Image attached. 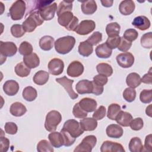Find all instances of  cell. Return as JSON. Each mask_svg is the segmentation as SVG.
Instances as JSON below:
<instances>
[{"label": "cell", "mask_w": 152, "mask_h": 152, "mask_svg": "<svg viewBox=\"0 0 152 152\" xmlns=\"http://www.w3.org/2000/svg\"><path fill=\"white\" fill-rule=\"evenodd\" d=\"M75 39L71 36H66L58 39L54 43L55 50L59 54L69 53L74 48Z\"/></svg>", "instance_id": "1"}, {"label": "cell", "mask_w": 152, "mask_h": 152, "mask_svg": "<svg viewBox=\"0 0 152 152\" xmlns=\"http://www.w3.org/2000/svg\"><path fill=\"white\" fill-rule=\"evenodd\" d=\"M58 23L69 31L75 30L78 25V18L73 15L71 11H66L58 17Z\"/></svg>", "instance_id": "2"}, {"label": "cell", "mask_w": 152, "mask_h": 152, "mask_svg": "<svg viewBox=\"0 0 152 152\" xmlns=\"http://www.w3.org/2000/svg\"><path fill=\"white\" fill-rule=\"evenodd\" d=\"M44 20L41 17L38 11H34L30 12L28 16L23 23V27L26 32H32L35 28L43 23Z\"/></svg>", "instance_id": "3"}, {"label": "cell", "mask_w": 152, "mask_h": 152, "mask_svg": "<svg viewBox=\"0 0 152 152\" xmlns=\"http://www.w3.org/2000/svg\"><path fill=\"white\" fill-rule=\"evenodd\" d=\"M62 120L61 114L57 110H51L46 116L45 128L49 132L55 131Z\"/></svg>", "instance_id": "4"}, {"label": "cell", "mask_w": 152, "mask_h": 152, "mask_svg": "<svg viewBox=\"0 0 152 152\" xmlns=\"http://www.w3.org/2000/svg\"><path fill=\"white\" fill-rule=\"evenodd\" d=\"M26 9V2L23 0L14 2L9 10L10 15L12 20H20L24 17Z\"/></svg>", "instance_id": "5"}, {"label": "cell", "mask_w": 152, "mask_h": 152, "mask_svg": "<svg viewBox=\"0 0 152 152\" xmlns=\"http://www.w3.org/2000/svg\"><path fill=\"white\" fill-rule=\"evenodd\" d=\"M62 129L75 138L82 135L84 131L81 127L80 124L75 119H69L65 121Z\"/></svg>", "instance_id": "6"}, {"label": "cell", "mask_w": 152, "mask_h": 152, "mask_svg": "<svg viewBox=\"0 0 152 152\" xmlns=\"http://www.w3.org/2000/svg\"><path fill=\"white\" fill-rule=\"evenodd\" d=\"M97 142V138L94 135H90L83 138L81 142L74 149V152L87 151L91 152Z\"/></svg>", "instance_id": "7"}, {"label": "cell", "mask_w": 152, "mask_h": 152, "mask_svg": "<svg viewBox=\"0 0 152 152\" xmlns=\"http://www.w3.org/2000/svg\"><path fill=\"white\" fill-rule=\"evenodd\" d=\"M56 10L57 4L56 2H53L42 7L37 11L43 20L49 21L54 17Z\"/></svg>", "instance_id": "8"}, {"label": "cell", "mask_w": 152, "mask_h": 152, "mask_svg": "<svg viewBox=\"0 0 152 152\" xmlns=\"http://www.w3.org/2000/svg\"><path fill=\"white\" fill-rule=\"evenodd\" d=\"M55 80L57 83L64 87L71 99L74 100L78 97V95L74 91L72 88V84L74 83V80L68 78L66 76L56 78Z\"/></svg>", "instance_id": "9"}, {"label": "cell", "mask_w": 152, "mask_h": 152, "mask_svg": "<svg viewBox=\"0 0 152 152\" xmlns=\"http://www.w3.org/2000/svg\"><path fill=\"white\" fill-rule=\"evenodd\" d=\"M95 27L96 24L94 21L86 20L78 24L75 31L79 35H87L92 32Z\"/></svg>", "instance_id": "10"}, {"label": "cell", "mask_w": 152, "mask_h": 152, "mask_svg": "<svg viewBox=\"0 0 152 152\" xmlns=\"http://www.w3.org/2000/svg\"><path fill=\"white\" fill-rule=\"evenodd\" d=\"M118 64L122 68H128L131 67L134 62V56L130 52H124L116 56Z\"/></svg>", "instance_id": "11"}, {"label": "cell", "mask_w": 152, "mask_h": 152, "mask_svg": "<svg viewBox=\"0 0 152 152\" xmlns=\"http://www.w3.org/2000/svg\"><path fill=\"white\" fill-rule=\"evenodd\" d=\"M17 47L16 45L12 42H0V52L1 55L4 56H12L17 53Z\"/></svg>", "instance_id": "12"}, {"label": "cell", "mask_w": 152, "mask_h": 152, "mask_svg": "<svg viewBox=\"0 0 152 152\" xmlns=\"http://www.w3.org/2000/svg\"><path fill=\"white\" fill-rule=\"evenodd\" d=\"M49 72L53 75H59L63 72L64 68V62L59 58L51 59L48 64Z\"/></svg>", "instance_id": "13"}, {"label": "cell", "mask_w": 152, "mask_h": 152, "mask_svg": "<svg viewBox=\"0 0 152 152\" xmlns=\"http://www.w3.org/2000/svg\"><path fill=\"white\" fill-rule=\"evenodd\" d=\"M84 72V66L83 64L78 61H74L68 65L67 68V74L71 77H78Z\"/></svg>", "instance_id": "14"}, {"label": "cell", "mask_w": 152, "mask_h": 152, "mask_svg": "<svg viewBox=\"0 0 152 152\" xmlns=\"http://www.w3.org/2000/svg\"><path fill=\"white\" fill-rule=\"evenodd\" d=\"M102 152H124L125 150L122 144L111 141H105L100 147Z\"/></svg>", "instance_id": "15"}, {"label": "cell", "mask_w": 152, "mask_h": 152, "mask_svg": "<svg viewBox=\"0 0 152 152\" xmlns=\"http://www.w3.org/2000/svg\"><path fill=\"white\" fill-rule=\"evenodd\" d=\"M77 92L80 94L92 93L93 90V81L88 80H82L79 81L75 85Z\"/></svg>", "instance_id": "16"}, {"label": "cell", "mask_w": 152, "mask_h": 152, "mask_svg": "<svg viewBox=\"0 0 152 152\" xmlns=\"http://www.w3.org/2000/svg\"><path fill=\"white\" fill-rule=\"evenodd\" d=\"M81 108L86 112H92L96 110L97 107L96 101L91 98L85 97L79 102Z\"/></svg>", "instance_id": "17"}, {"label": "cell", "mask_w": 152, "mask_h": 152, "mask_svg": "<svg viewBox=\"0 0 152 152\" xmlns=\"http://www.w3.org/2000/svg\"><path fill=\"white\" fill-rule=\"evenodd\" d=\"M3 90L6 94L10 96H14L19 90L18 83L13 80H7L4 84Z\"/></svg>", "instance_id": "18"}, {"label": "cell", "mask_w": 152, "mask_h": 152, "mask_svg": "<svg viewBox=\"0 0 152 152\" xmlns=\"http://www.w3.org/2000/svg\"><path fill=\"white\" fill-rule=\"evenodd\" d=\"M132 24L137 28L140 30H145L150 27V21L144 15H140L135 17L132 22Z\"/></svg>", "instance_id": "19"}, {"label": "cell", "mask_w": 152, "mask_h": 152, "mask_svg": "<svg viewBox=\"0 0 152 152\" xmlns=\"http://www.w3.org/2000/svg\"><path fill=\"white\" fill-rule=\"evenodd\" d=\"M135 8V3L131 0L122 1L119 6L120 12L124 15H128L131 14Z\"/></svg>", "instance_id": "20"}, {"label": "cell", "mask_w": 152, "mask_h": 152, "mask_svg": "<svg viewBox=\"0 0 152 152\" xmlns=\"http://www.w3.org/2000/svg\"><path fill=\"white\" fill-rule=\"evenodd\" d=\"M106 132L107 135L110 138H119L122 136L124 131L119 125L110 124L107 126Z\"/></svg>", "instance_id": "21"}, {"label": "cell", "mask_w": 152, "mask_h": 152, "mask_svg": "<svg viewBox=\"0 0 152 152\" xmlns=\"http://www.w3.org/2000/svg\"><path fill=\"white\" fill-rule=\"evenodd\" d=\"M132 119V116L129 112L121 110L115 118L116 122L122 126H128L131 121Z\"/></svg>", "instance_id": "22"}, {"label": "cell", "mask_w": 152, "mask_h": 152, "mask_svg": "<svg viewBox=\"0 0 152 152\" xmlns=\"http://www.w3.org/2000/svg\"><path fill=\"white\" fill-rule=\"evenodd\" d=\"M81 127L84 131H92L97 126V120L93 118H84L80 122Z\"/></svg>", "instance_id": "23"}, {"label": "cell", "mask_w": 152, "mask_h": 152, "mask_svg": "<svg viewBox=\"0 0 152 152\" xmlns=\"http://www.w3.org/2000/svg\"><path fill=\"white\" fill-rule=\"evenodd\" d=\"M23 62L29 68H35L40 64V59L37 55L35 53L24 56L23 57Z\"/></svg>", "instance_id": "24"}, {"label": "cell", "mask_w": 152, "mask_h": 152, "mask_svg": "<svg viewBox=\"0 0 152 152\" xmlns=\"http://www.w3.org/2000/svg\"><path fill=\"white\" fill-rule=\"evenodd\" d=\"M48 138L53 147L59 148L64 145V139L61 132H52L49 134Z\"/></svg>", "instance_id": "25"}, {"label": "cell", "mask_w": 152, "mask_h": 152, "mask_svg": "<svg viewBox=\"0 0 152 152\" xmlns=\"http://www.w3.org/2000/svg\"><path fill=\"white\" fill-rule=\"evenodd\" d=\"M97 8V7L96 3L93 0H89L81 2V10L84 14H93L96 11Z\"/></svg>", "instance_id": "26"}, {"label": "cell", "mask_w": 152, "mask_h": 152, "mask_svg": "<svg viewBox=\"0 0 152 152\" xmlns=\"http://www.w3.org/2000/svg\"><path fill=\"white\" fill-rule=\"evenodd\" d=\"M10 113L12 115L17 117L21 116L26 113L27 112V109L26 106L20 102H14L13 103L10 109Z\"/></svg>", "instance_id": "27"}, {"label": "cell", "mask_w": 152, "mask_h": 152, "mask_svg": "<svg viewBox=\"0 0 152 152\" xmlns=\"http://www.w3.org/2000/svg\"><path fill=\"white\" fill-rule=\"evenodd\" d=\"M96 55L100 58H108L112 53V50L109 48L104 43L100 44L97 46L95 50Z\"/></svg>", "instance_id": "28"}, {"label": "cell", "mask_w": 152, "mask_h": 152, "mask_svg": "<svg viewBox=\"0 0 152 152\" xmlns=\"http://www.w3.org/2000/svg\"><path fill=\"white\" fill-rule=\"evenodd\" d=\"M126 83L129 87L132 88H135L141 84V77L137 73L131 72L127 75L126 78Z\"/></svg>", "instance_id": "29"}, {"label": "cell", "mask_w": 152, "mask_h": 152, "mask_svg": "<svg viewBox=\"0 0 152 152\" xmlns=\"http://www.w3.org/2000/svg\"><path fill=\"white\" fill-rule=\"evenodd\" d=\"M49 78V75L48 72L40 70L34 74L33 80L35 84L39 86H42L48 82Z\"/></svg>", "instance_id": "30"}, {"label": "cell", "mask_w": 152, "mask_h": 152, "mask_svg": "<svg viewBox=\"0 0 152 152\" xmlns=\"http://www.w3.org/2000/svg\"><path fill=\"white\" fill-rule=\"evenodd\" d=\"M54 43V38L53 37L44 36L39 40V46L41 49L48 51L52 49Z\"/></svg>", "instance_id": "31"}, {"label": "cell", "mask_w": 152, "mask_h": 152, "mask_svg": "<svg viewBox=\"0 0 152 152\" xmlns=\"http://www.w3.org/2000/svg\"><path fill=\"white\" fill-rule=\"evenodd\" d=\"M93 51V46L87 40L81 42L78 46V52L83 56L87 57L90 56Z\"/></svg>", "instance_id": "32"}, {"label": "cell", "mask_w": 152, "mask_h": 152, "mask_svg": "<svg viewBox=\"0 0 152 152\" xmlns=\"http://www.w3.org/2000/svg\"><path fill=\"white\" fill-rule=\"evenodd\" d=\"M129 149L131 152H141L144 151V147L141 139L138 137H133L129 143Z\"/></svg>", "instance_id": "33"}, {"label": "cell", "mask_w": 152, "mask_h": 152, "mask_svg": "<svg viewBox=\"0 0 152 152\" xmlns=\"http://www.w3.org/2000/svg\"><path fill=\"white\" fill-rule=\"evenodd\" d=\"M22 95L24 99L26 101L32 102L36 99L37 93L34 87L31 86H28L24 88Z\"/></svg>", "instance_id": "34"}, {"label": "cell", "mask_w": 152, "mask_h": 152, "mask_svg": "<svg viewBox=\"0 0 152 152\" xmlns=\"http://www.w3.org/2000/svg\"><path fill=\"white\" fill-rule=\"evenodd\" d=\"M120 29V25L116 22H113L109 23L106 26V31L109 37H112L119 36Z\"/></svg>", "instance_id": "35"}, {"label": "cell", "mask_w": 152, "mask_h": 152, "mask_svg": "<svg viewBox=\"0 0 152 152\" xmlns=\"http://www.w3.org/2000/svg\"><path fill=\"white\" fill-rule=\"evenodd\" d=\"M96 69L99 74L110 77L113 74V69L110 65L106 63H100L96 66Z\"/></svg>", "instance_id": "36"}, {"label": "cell", "mask_w": 152, "mask_h": 152, "mask_svg": "<svg viewBox=\"0 0 152 152\" xmlns=\"http://www.w3.org/2000/svg\"><path fill=\"white\" fill-rule=\"evenodd\" d=\"M15 74L20 77H26L30 73V68L27 67L24 62H20L15 66Z\"/></svg>", "instance_id": "37"}, {"label": "cell", "mask_w": 152, "mask_h": 152, "mask_svg": "<svg viewBox=\"0 0 152 152\" xmlns=\"http://www.w3.org/2000/svg\"><path fill=\"white\" fill-rule=\"evenodd\" d=\"M121 110L120 105L117 103H112L108 107L107 116L111 120H115V118L119 112Z\"/></svg>", "instance_id": "38"}, {"label": "cell", "mask_w": 152, "mask_h": 152, "mask_svg": "<svg viewBox=\"0 0 152 152\" xmlns=\"http://www.w3.org/2000/svg\"><path fill=\"white\" fill-rule=\"evenodd\" d=\"M37 150L39 152H53V146L48 141L42 140L37 145Z\"/></svg>", "instance_id": "39"}, {"label": "cell", "mask_w": 152, "mask_h": 152, "mask_svg": "<svg viewBox=\"0 0 152 152\" xmlns=\"http://www.w3.org/2000/svg\"><path fill=\"white\" fill-rule=\"evenodd\" d=\"M72 2L73 1H61L59 6L57 8L56 13L57 15L59 16L63 12H66V11H71L72 8Z\"/></svg>", "instance_id": "40"}, {"label": "cell", "mask_w": 152, "mask_h": 152, "mask_svg": "<svg viewBox=\"0 0 152 152\" xmlns=\"http://www.w3.org/2000/svg\"><path fill=\"white\" fill-rule=\"evenodd\" d=\"M18 51H19V53L21 55H23L24 56H27L32 53L33 46L28 42L24 41L20 44L18 49Z\"/></svg>", "instance_id": "41"}, {"label": "cell", "mask_w": 152, "mask_h": 152, "mask_svg": "<svg viewBox=\"0 0 152 152\" xmlns=\"http://www.w3.org/2000/svg\"><path fill=\"white\" fill-rule=\"evenodd\" d=\"M141 46L147 49L152 48V33L151 31L144 34L141 38Z\"/></svg>", "instance_id": "42"}, {"label": "cell", "mask_w": 152, "mask_h": 152, "mask_svg": "<svg viewBox=\"0 0 152 152\" xmlns=\"http://www.w3.org/2000/svg\"><path fill=\"white\" fill-rule=\"evenodd\" d=\"M123 97L128 102H133L136 97V91L132 88H126L123 92Z\"/></svg>", "instance_id": "43"}, {"label": "cell", "mask_w": 152, "mask_h": 152, "mask_svg": "<svg viewBox=\"0 0 152 152\" xmlns=\"http://www.w3.org/2000/svg\"><path fill=\"white\" fill-rule=\"evenodd\" d=\"M61 133L64 139V145L66 147H69L72 145L75 141L76 138L72 137L67 131L62 129L61 130Z\"/></svg>", "instance_id": "44"}, {"label": "cell", "mask_w": 152, "mask_h": 152, "mask_svg": "<svg viewBox=\"0 0 152 152\" xmlns=\"http://www.w3.org/2000/svg\"><path fill=\"white\" fill-rule=\"evenodd\" d=\"M25 32L22 25L14 24L11 27V33L15 37L18 38L22 37L25 34Z\"/></svg>", "instance_id": "45"}, {"label": "cell", "mask_w": 152, "mask_h": 152, "mask_svg": "<svg viewBox=\"0 0 152 152\" xmlns=\"http://www.w3.org/2000/svg\"><path fill=\"white\" fill-rule=\"evenodd\" d=\"M138 36V33L136 30L134 28H128L124 32L123 37L126 40L132 42V41L137 39Z\"/></svg>", "instance_id": "46"}, {"label": "cell", "mask_w": 152, "mask_h": 152, "mask_svg": "<svg viewBox=\"0 0 152 152\" xmlns=\"http://www.w3.org/2000/svg\"><path fill=\"white\" fill-rule=\"evenodd\" d=\"M140 101L143 103H149L152 100V90H143L140 94Z\"/></svg>", "instance_id": "47"}, {"label": "cell", "mask_w": 152, "mask_h": 152, "mask_svg": "<svg viewBox=\"0 0 152 152\" xmlns=\"http://www.w3.org/2000/svg\"><path fill=\"white\" fill-rule=\"evenodd\" d=\"M72 113L75 118L80 119L86 118L87 116V112H85L81 108L78 103H77L73 107Z\"/></svg>", "instance_id": "48"}, {"label": "cell", "mask_w": 152, "mask_h": 152, "mask_svg": "<svg viewBox=\"0 0 152 152\" xmlns=\"http://www.w3.org/2000/svg\"><path fill=\"white\" fill-rule=\"evenodd\" d=\"M102 40V34L99 31L94 32L87 40L92 46L96 45Z\"/></svg>", "instance_id": "49"}, {"label": "cell", "mask_w": 152, "mask_h": 152, "mask_svg": "<svg viewBox=\"0 0 152 152\" xmlns=\"http://www.w3.org/2000/svg\"><path fill=\"white\" fill-rule=\"evenodd\" d=\"M120 41H121V37L118 36L116 37H108L105 43L107 45V46L109 48H110L112 50L118 48V46L119 45Z\"/></svg>", "instance_id": "50"}, {"label": "cell", "mask_w": 152, "mask_h": 152, "mask_svg": "<svg viewBox=\"0 0 152 152\" xmlns=\"http://www.w3.org/2000/svg\"><path fill=\"white\" fill-rule=\"evenodd\" d=\"M144 122L142 119L141 118H137L134 119H132L129 126H130L132 130L139 131L142 128Z\"/></svg>", "instance_id": "51"}, {"label": "cell", "mask_w": 152, "mask_h": 152, "mask_svg": "<svg viewBox=\"0 0 152 152\" xmlns=\"http://www.w3.org/2000/svg\"><path fill=\"white\" fill-rule=\"evenodd\" d=\"M132 46V43L125 39L123 37H121V41L119 46H118V50L122 52H127Z\"/></svg>", "instance_id": "52"}, {"label": "cell", "mask_w": 152, "mask_h": 152, "mask_svg": "<svg viewBox=\"0 0 152 152\" xmlns=\"http://www.w3.org/2000/svg\"><path fill=\"white\" fill-rule=\"evenodd\" d=\"M18 127L17 125L12 122H6L5 124V131L6 133L11 135L15 134L17 132Z\"/></svg>", "instance_id": "53"}, {"label": "cell", "mask_w": 152, "mask_h": 152, "mask_svg": "<svg viewBox=\"0 0 152 152\" xmlns=\"http://www.w3.org/2000/svg\"><path fill=\"white\" fill-rule=\"evenodd\" d=\"M106 110L105 107L103 106H100L97 109L95 110L93 115V118L96 120H101L106 115Z\"/></svg>", "instance_id": "54"}, {"label": "cell", "mask_w": 152, "mask_h": 152, "mask_svg": "<svg viewBox=\"0 0 152 152\" xmlns=\"http://www.w3.org/2000/svg\"><path fill=\"white\" fill-rule=\"evenodd\" d=\"M108 81V78L107 77L103 75H101V74H99V75H96L93 77V82L98 85V86H104Z\"/></svg>", "instance_id": "55"}, {"label": "cell", "mask_w": 152, "mask_h": 152, "mask_svg": "<svg viewBox=\"0 0 152 152\" xmlns=\"http://www.w3.org/2000/svg\"><path fill=\"white\" fill-rule=\"evenodd\" d=\"M0 142V151L1 152L7 151L10 147V140L5 137L1 136Z\"/></svg>", "instance_id": "56"}, {"label": "cell", "mask_w": 152, "mask_h": 152, "mask_svg": "<svg viewBox=\"0 0 152 152\" xmlns=\"http://www.w3.org/2000/svg\"><path fill=\"white\" fill-rule=\"evenodd\" d=\"M151 134H149L146 136L144 142V148L146 151H152V142H151Z\"/></svg>", "instance_id": "57"}, {"label": "cell", "mask_w": 152, "mask_h": 152, "mask_svg": "<svg viewBox=\"0 0 152 152\" xmlns=\"http://www.w3.org/2000/svg\"><path fill=\"white\" fill-rule=\"evenodd\" d=\"M151 78H152V74H151V68L149 69V71L144 75L142 78H141V82L145 84H151Z\"/></svg>", "instance_id": "58"}, {"label": "cell", "mask_w": 152, "mask_h": 152, "mask_svg": "<svg viewBox=\"0 0 152 152\" xmlns=\"http://www.w3.org/2000/svg\"><path fill=\"white\" fill-rule=\"evenodd\" d=\"M93 94H94L95 95H100L103 93V86H100L96 84L93 81Z\"/></svg>", "instance_id": "59"}, {"label": "cell", "mask_w": 152, "mask_h": 152, "mask_svg": "<svg viewBox=\"0 0 152 152\" xmlns=\"http://www.w3.org/2000/svg\"><path fill=\"white\" fill-rule=\"evenodd\" d=\"M113 1L112 0H104V1H101V3L102 5L104 7H110L113 5Z\"/></svg>", "instance_id": "60"}, {"label": "cell", "mask_w": 152, "mask_h": 152, "mask_svg": "<svg viewBox=\"0 0 152 152\" xmlns=\"http://www.w3.org/2000/svg\"><path fill=\"white\" fill-rule=\"evenodd\" d=\"M151 105H149L147 108H146V110H145V112H146V114L147 115L149 116L150 117L151 116Z\"/></svg>", "instance_id": "61"}]
</instances>
